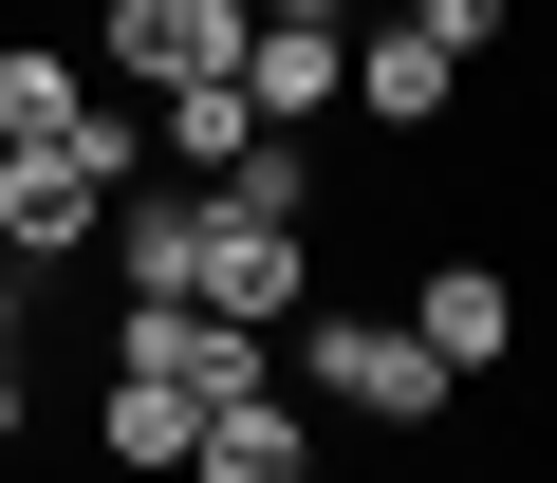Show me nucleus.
I'll return each mask as SVG.
<instances>
[{
    "label": "nucleus",
    "instance_id": "nucleus-7",
    "mask_svg": "<svg viewBox=\"0 0 557 483\" xmlns=\"http://www.w3.org/2000/svg\"><path fill=\"white\" fill-rule=\"evenodd\" d=\"M94 94H112V75H94V57H57L38 20L0 38V149H75V131H94Z\"/></svg>",
    "mask_w": 557,
    "mask_h": 483
},
{
    "label": "nucleus",
    "instance_id": "nucleus-11",
    "mask_svg": "<svg viewBox=\"0 0 557 483\" xmlns=\"http://www.w3.org/2000/svg\"><path fill=\"white\" fill-rule=\"evenodd\" d=\"M20 317H38V280H20V261H0V354H20Z\"/></svg>",
    "mask_w": 557,
    "mask_h": 483
},
{
    "label": "nucleus",
    "instance_id": "nucleus-6",
    "mask_svg": "<svg viewBox=\"0 0 557 483\" xmlns=\"http://www.w3.org/2000/svg\"><path fill=\"white\" fill-rule=\"evenodd\" d=\"M186 483H317V409H298V391L205 409V428H186Z\"/></svg>",
    "mask_w": 557,
    "mask_h": 483
},
{
    "label": "nucleus",
    "instance_id": "nucleus-5",
    "mask_svg": "<svg viewBox=\"0 0 557 483\" xmlns=\"http://www.w3.org/2000/svg\"><path fill=\"white\" fill-rule=\"evenodd\" d=\"M335 94H354L335 20H260V38H242V112H260V131H335Z\"/></svg>",
    "mask_w": 557,
    "mask_h": 483
},
{
    "label": "nucleus",
    "instance_id": "nucleus-4",
    "mask_svg": "<svg viewBox=\"0 0 557 483\" xmlns=\"http://www.w3.org/2000/svg\"><path fill=\"white\" fill-rule=\"evenodd\" d=\"M409 335H428L446 391H483V372L520 354V280H502V261H428V280H409Z\"/></svg>",
    "mask_w": 557,
    "mask_h": 483
},
{
    "label": "nucleus",
    "instance_id": "nucleus-2",
    "mask_svg": "<svg viewBox=\"0 0 557 483\" xmlns=\"http://www.w3.org/2000/svg\"><path fill=\"white\" fill-rule=\"evenodd\" d=\"M298 391H317V409H354V428H428V409H446L428 335H409V317H335V298L298 317Z\"/></svg>",
    "mask_w": 557,
    "mask_h": 483
},
{
    "label": "nucleus",
    "instance_id": "nucleus-3",
    "mask_svg": "<svg viewBox=\"0 0 557 483\" xmlns=\"http://www.w3.org/2000/svg\"><path fill=\"white\" fill-rule=\"evenodd\" d=\"M242 0H94V75L112 94H205V75H242Z\"/></svg>",
    "mask_w": 557,
    "mask_h": 483
},
{
    "label": "nucleus",
    "instance_id": "nucleus-8",
    "mask_svg": "<svg viewBox=\"0 0 557 483\" xmlns=\"http://www.w3.org/2000/svg\"><path fill=\"white\" fill-rule=\"evenodd\" d=\"M354 112H372V131H446V112H465V57H428L409 20H372V38H354Z\"/></svg>",
    "mask_w": 557,
    "mask_h": 483
},
{
    "label": "nucleus",
    "instance_id": "nucleus-9",
    "mask_svg": "<svg viewBox=\"0 0 557 483\" xmlns=\"http://www.w3.org/2000/svg\"><path fill=\"white\" fill-rule=\"evenodd\" d=\"M186 428H205V409H186V391H149V372H112V391H94V446H112V465H149V483H186Z\"/></svg>",
    "mask_w": 557,
    "mask_h": 483
},
{
    "label": "nucleus",
    "instance_id": "nucleus-12",
    "mask_svg": "<svg viewBox=\"0 0 557 483\" xmlns=\"http://www.w3.org/2000/svg\"><path fill=\"white\" fill-rule=\"evenodd\" d=\"M242 20H335V0H242Z\"/></svg>",
    "mask_w": 557,
    "mask_h": 483
},
{
    "label": "nucleus",
    "instance_id": "nucleus-10",
    "mask_svg": "<svg viewBox=\"0 0 557 483\" xmlns=\"http://www.w3.org/2000/svg\"><path fill=\"white\" fill-rule=\"evenodd\" d=\"M409 38H428V57H465V75H483V57H502V0H409Z\"/></svg>",
    "mask_w": 557,
    "mask_h": 483
},
{
    "label": "nucleus",
    "instance_id": "nucleus-15",
    "mask_svg": "<svg viewBox=\"0 0 557 483\" xmlns=\"http://www.w3.org/2000/svg\"><path fill=\"white\" fill-rule=\"evenodd\" d=\"M317 483H335V465H317Z\"/></svg>",
    "mask_w": 557,
    "mask_h": 483
},
{
    "label": "nucleus",
    "instance_id": "nucleus-1",
    "mask_svg": "<svg viewBox=\"0 0 557 483\" xmlns=\"http://www.w3.org/2000/svg\"><path fill=\"white\" fill-rule=\"evenodd\" d=\"M186 317H223V335H298V317H317V205L186 186Z\"/></svg>",
    "mask_w": 557,
    "mask_h": 483
},
{
    "label": "nucleus",
    "instance_id": "nucleus-14",
    "mask_svg": "<svg viewBox=\"0 0 557 483\" xmlns=\"http://www.w3.org/2000/svg\"><path fill=\"white\" fill-rule=\"evenodd\" d=\"M112 483H149V465H112Z\"/></svg>",
    "mask_w": 557,
    "mask_h": 483
},
{
    "label": "nucleus",
    "instance_id": "nucleus-13",
    "mask_svg": "<svg viewBox=\"0 0 557 483\" xmlns=\"http://www.w3.org/2000/svg\"><path fill=\"white\" fill-rule=\"evenodd\" d=\"M0 446H20V354H0Z\"/></svg>",
    "mask_w": 557,
    "mask_h": 483
}]
</instances>
